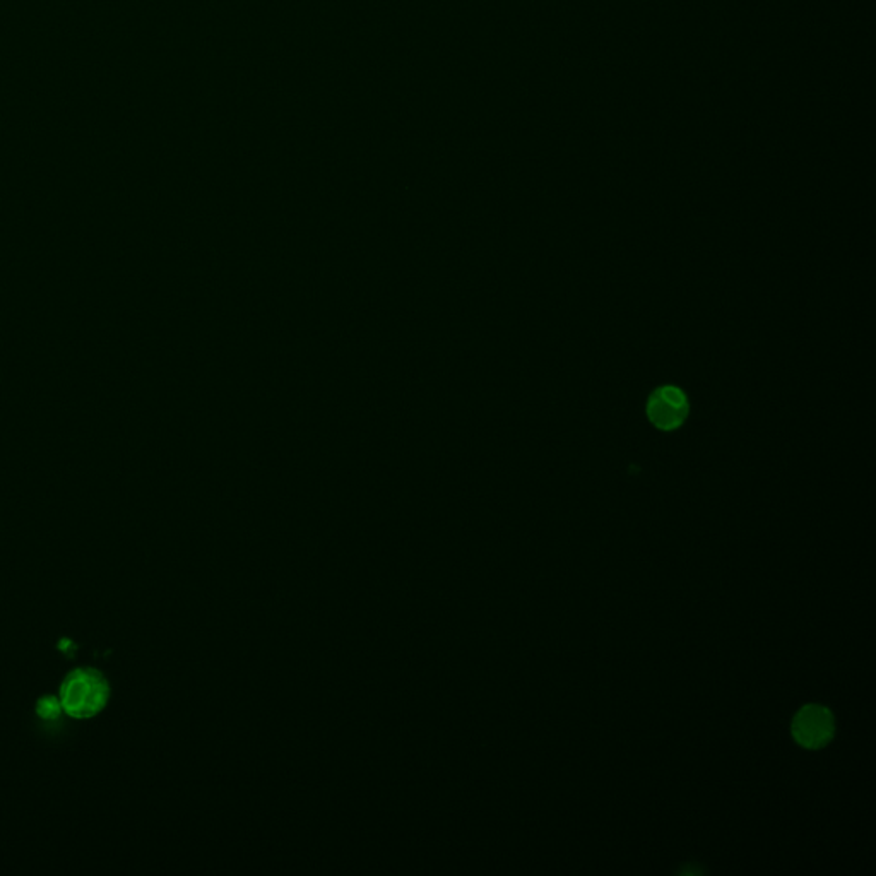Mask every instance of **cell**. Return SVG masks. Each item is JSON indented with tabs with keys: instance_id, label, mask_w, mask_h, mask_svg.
<instances>
[{
	"instance_id": "cell-4",
	"label": "cell",
	"mask_w": 876,
	"mask_h": 876,
	"mask_svg": "<svg viewBox=\"0 0 876 876\" xmlns=\"http://www.w3.org/2000/svg\"><path fill=\"white\" fill-rule=\"evenodd\" d=\"M35 712H36V716L42 719V720L52 722V720H57V719L64 714V709H62L58 695L46 693V695H42V697L36 700Z\"/></svg>"
},
{
	"instance_id": "cell-1",
	"label": "cell",
	"mask_w": 876,
	"mask_h": 876,
	"mask_svg": "<svg viewBox=\"0 0 876 876\" xmlns=\"http://www.w3.org/2000/svg\"><path fill=\"white\" fill-rule=\"evenodd\" d=\"M112 687L96 668H76L64 678L58 699L64 714L77 720L96 718L110 702Z\"/></svg>"
},
{
	"instance_id": "cell-2",
	"label": "cell",
	"mask_w": 876,
	"mask_h": 876,
	"mask_svg": "<svg viewBox=\"0 0 876 876\" xmlns=\"http://www.w3.org/2000/svg\"><path fill=\"white\" fill-rule=\"evenodd\" d=\"M647 417L660 430L680 428L689 417V399L685 392L673 386L658 388L647 404Z\"/></svg>"
},
{
	"instance_id": "cell-3",
	"label": "cell",
	"mask_w": 876,
	"mask_h": 876,
	"mask_svg": "<svg viewBox=\"0 0 876 876\" xmlns=\"http://www.w3.org/2000/svg\"><path fill=\"white\" fill-rule=\"evenodd\" d=\"M833 731L832 714L821 705H806L796 714L792 722L794 740L801 747L811 750L825 747L832 740Z\"/></svg>"
}]
</instances>
